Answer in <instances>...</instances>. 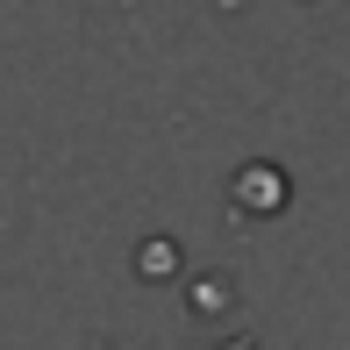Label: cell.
<instances>
[{"label":"cell","instance_id":"6da1fadb","mask_svg":"<svg viewBox=\"0 0 350 350\" xmlns=\"http://www.w3.org/2000/svg\"><path fill=\"white\" fill-rule=\"evenodd\" d=\"M229 350H250V343H229Z\"/></svg>","mask_w":350,"mask_h":350}]
</instances>
